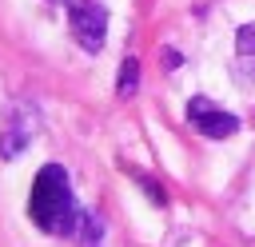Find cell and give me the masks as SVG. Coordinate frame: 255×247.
<instances>
[{"label": "cell", "instance_id": "obj_9", "mask_svg": "<svg viewBox=\"0 0 255 247\" xmlns=\"http://www.w3.org/2000/svg\"><path fill=\"white\" fill-rule=\"evenodd\" d=\"M163 60H167V68H179V52H171V48H167V52H163Z\"/></svg>", "mask_w": 255, "mask_h": 247}, {"label": "cell", "instance_id": "obj_4", "mask_svg": "<svg viewBox=\"0 0 255 247\" xmlns=\"http://www.w3.org/2000/svg\"><path fill=\"white\" fill-rule=\"evenodd\" d=\"M28 139H32V120L24 112H12L8 124L0 127V159H16L28 147Z\"/></svg>", "mask_w": 255, "mask_h": 247}, {"label": "cell", "instance_id": "obj_7", "mask_svg": "<svg viewBox=\"0 0 255 247\" xmlns=\"http://www.w3.org/2000/svg\"><path fill=\"white\" fill-rule=\"evenodd\" d=\"M131 179H135V183H139V187H143V191H147V199H151V203H159V207H163V203H167V191H163V187H159V183H151V179H147V175H143V171H131Z\"/></svg>", "mask_w": 255, "mask_h": 247}, {"label": "cell", "instance_id": "obj_6", "mask_svg": "<svg viewBox=\"0 0 255 247\" xmlns=\"http://www.w3.org/2000/svg\"><path fill=\"white\" fill-rule=\"evenodd\" d=\"M104 235V219L100 215H92V211H84V219H80V231H76V239L80 243H96Z\"/></svg>", "mask_w": 255, "mask_h": 247}, {"label": "cell", "instance_id": "obj_8", "mask_svg": "<svg viewBox=\"0 0 255 247\" xmlns=\"http://www.w3.org/2000/svg\"><path fill=\"white\" fill-rule=\"evenodd\" d=\"M235 48H239V56H255V24H243L235 32Z\"/></svg>", "mask_w": 255, "mask_h": 247}, {"label": "cell", "instance_id": "obj_2", "mask_svg": "<svg viewBox=\"0 0 255 247\" xmlns=\"http://www.w3.org/2000/svg\"><path fill=\"white\" fill-rule=\"evenodd\" d=\"M68 28L84 52H100L108 40V8L96 0H76L68 8Z\"/></svg>", "mask_w": 255, "mask_h": 247}, {"label": "cell", "instance_id": "obj_5", "mask_svg": "<svg viewBox=\"0 0 255 247\" xmlns=\"http://www.w3.org/2000/svg\"><path fill=\"white\" fill-rule=\"evenodd\" d=\"M135 92H139V60L128 56V60L120 64V76H116V96H120V100H131Z\"/></svg>", "mask_w": 255, "mask_h": 247}, {"label": "cell", "instance_id": "obj_3", "mask_svg": "<svg viewBox=\"0 0 255 247\" xmlns=\"http://www.w3.org/2000/svg\"><path fill=\"white\" fill-rule=\"evenodd\" d=\"M187 124H191L195 131H203L207 139H223V135H235V131H239V120H235L231 112L215 108L207 96H195V100L187 104Z\"/></svg>", "mask_w": 255, "mask_h": 247}, {"label": "cell", "instance_id": "obj_1", "mask_svg": "<svg viewBox=\"0 0 255 247\" xmlns=\"http://www.w3.org/2000/svg\"><path fill=\"white\" fill-rule=\"evenodd\" d=\"M28 215L48 235H76L80 231L84 207L76 203L72 179H68V171L60 163H44L40 167V175L32 183V195H28Z\"/></svg>", "mask_w": 255, "mask_h": 247}]
</instances>
